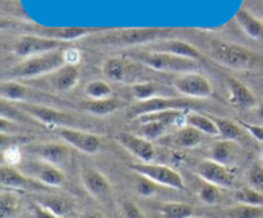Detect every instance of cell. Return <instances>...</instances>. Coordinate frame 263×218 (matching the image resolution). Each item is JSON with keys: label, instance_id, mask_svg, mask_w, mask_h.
Masks as SVG:
<instances>
[{"label": "cell", "instance_id": "cell-1", "mask_svg": "<svg viewBox=\"0 0 263 218\" xmlns=\"http://www.w3.org/2000/svg\"><path fill=\"white\" fill-rule=\"evenodd\" d=\"M64 64H67L66 51L59 49V50L26 58L25 61L8 71V77L10 80L35 78V77L53 73Z\"/></svg>", "mask_w": 263, "mask_h": 218}, {"label": "cell", "instance_id": "cell-2", "mask_svg": "<svg viewBox=\"0 0 263 218\" xmlns=\"http://www.w3.org/2000/svg\"><path fill=\"white\" fill-rule=\"evenodd\" d=\"M128 56L134 61L144 64L152 69L161 72H195L199 68L198 61L174 55L168 53H157V51L139 50L135 53H128Z\"/></svg>", "mask_w": 263, "mask_h": 218}, {"label": "cell", "instance_id": "cell-3", "mask_svg": "<svg viewBox=\"0 0 263 218\" xmlns=\"http://www.w3.org/2000/svg\"><path fill=\"white\" fill-rule=\"evenodd\" d=\"M128 168L136 174L152 180L159 186H166L175 190L185 189V182L181 174L168 166L157 164L153 162H141V163L130 164Z\"/></svg>", "mask_w": 263, "mask_h": 218}, {"label": "cell", "instance_id": "cell-4", "mask_svg": "<svg viewBox=\"0 0 263 218\" xmlns=\"http://www.w3.org/2000/svg\"><path fill=\"white\" fill-rule=\"evenodd\" d=\"M212 56L218 63L238 71L251 68L257 61V56L253 51L236 44L229 43L215 44L212 49Z\"/></svg>", "mask_w": 263, "mask_h": 218}, {"label": "cell", "instance_id": "cell-5", "mask_svg": "<svg viewBox=\"0 0 263 218\" xmlns=\"http://www.w3.org/2000/svg\"><path fill=\"white\" fill-rule=\"evenodd\" d=\"M192 100L186 97H162L154 96L144 102H136L127 109V117L130 120H139L144 115L153 113L166 112V110H187L192 108Z\"/></svg>", "mask_w": 263, "mask_h": 218}, {"label": "cell", "instance_id": "cell-6", "mask_svg": "<svg viewBox=\"0 0 263 218\" xmlns=\"http://www.w3.org/2000/svg\"><path fill=\"white\" fill-rule=\"evenodd\" d=\"M170 31H171L170 28H125V30L109 33L100 38L99 41L116 46L138 45V44L151 43L162 36H166Z\"/></svg>", "mask_w": 263, "mask_h": 218}, {"label": "cell", "instance_id": "cell-7", "mask_svg": "<svg viewBox=\"0 0 263 218\" xmlns=\"http://www.w3.org/2000/svg\"><path fill=\"white\" fill-rule=\"evenodd\" d=\"M15 105L25 114L30 115L31 118L40 122L41 125L48 126L51 130H55V128L59 127H71L72 123L74 122V118L71 114L55 109V108L26 102L17 103Z\"/></svg>", "mask_w": 263, "mask_h": 218}, {"label": "cell", "instance_id": "cell-8", "mask_svg": "<svg viewBox=\"0 0 263 218\" xmlns=\"http://www.w3.org/2000/svg\"><path fill=\"white\" fill-rule=\"evenodd\" d=\"M195 173L204 182H210L221 189H230L235 184L234 169L212 159H204L199 162L195 167Z\"/></svg>", "mask_w": 263, "mask_h": 218}, {"label": "cell", "instance_id": "cell-9", "mask_svg": "<svg viewBox=\"0 0 263 218\" xmlns=\"http://www.w3.org/2000/svg\"><path fill=\"white\" fill-rule=\"evenodd\" d=\"M54 132L63 140V143L68 144L71 148L76 149L81 153L94 155V154L99 153L102 149V140L95 133L77 130L73 127H59L55 128Z\"/></svg>", "mask_w": 263, "mask_h": 218}, {"label": "cell", "instance_id": "cell-10", "mask_svg": "<svg viewBox=\"0 0 263 218\" xmlns=\"http://www.w3.org/2000/svg\"><path fill=\"white\" fill-rule=\"evenodd\" d=\"M174 86L186 97L207 99L213 95V86L211 81L198 72L181 73L174 80Z\"/></svg>", "mask_w": 263, "mask_h": 218}, {"label": "cell", "instance_id": "cell-11", "mask_svg": "<svg viewBox=\"0 0 263 218\" xmlns=\"http://www.w3.org/2000/svg\"><path fill=\"white\" fill-rule=\"evenodd\" d=\"M0 184L4 189L12 191H46L49 187L44 186L32 177L27 176L22 171L15 168L14 166L3 164L0 167Z\"/></svg>", "mask_w": 263, "mask_h": 218}, {"label": "cell", "instance_id": "cell-12", "mask_svg": "<svg viewBox=\"0 0 263 218\" xmlns=\"http://www.w3.org/2000/svg\"><path fill=\"white\" fill-rule=\"evenodd\" d=\"M23 169L27 176L32 177L46 187H59L66 181V174L59 167L36 158L35 161L28 162L23 166Z\"/></svg>", "mask_w": 263, "mask_h": 218}, {"label": "cell", "instance_id": "cell-13", "mask_svg": "<svg viewBox=\"0 0 263 218\" xmlns=\"http://www.w3.org/2000/svg\"><path fill=\"white\" fill-rule=\"evenodd\" d=\"M66 45L68 44L64 41L44 37L40 35H26L22 36L15 44L14 54L22 56V58H30V56L39 55V54L59 50Z\"/></svg>", "mask_w": 263, "mask_h": 218}, {"label": "cell", "instance_id": "cell-14", "mask_svg": "<svg viewBox=\"0 0 263 218\" xmlns=\"http://www.w3.org/2000/svg\"><path fill=\"white\" fill-rule=\"evenodd\" d=\"M27 150L36 158L49 162L59 168L66 166L72 158V148L66 143H43L27 146Z\"/></svg>", "mask_w": 263, "mask_h": 218}, {"label": "cell", "instance_id": "cell-15", "mask_svg": "<svg viewBox=\"0 0 263 218\" xmlns=\"http://www.w3.org/2000/svg\"><path fill=\"white\" fill-rule=\"evenodd\" d=\"M81 182L90 196L99 202H107L112 194V186L104 173L97 168L85 167L81 171Z\"/></svg>", "mask_w": 263, "mask_h": 218}, {"label": "cell", "instance_id": "cell-16", "mask_svg": "<svg viewBox=\"0 0 263 218\" xmlns=\"http://www.w3.org/2000/svg\"><path fill=\"white\" fill-rule=\"evenodd\" d=\"M116 141L128 153L133 154L141 162H152L156 156V150L152 141L141 137L140 135H134L130 132H120L116 135Z\"/></svg>", "mask_w": 263, "mask_h": 218}, {"label": "cell", "instance_id": "cell-17", "mask_svg": "<svg viewBox=\"0 0 263 218\" xmlns=\"http://www.w3.org/2000/svg\"><path fill=\"white\" fill-rule=\"evenodd\" d=\"M143 50L168 53L174 54V55L184 56V58L194 59V61H199L202 58V54L197 48L181 40H163L159 41V43H153L151 45H146Z\"/></svg>", "mask_w": 263, "mask_h": 218}, {"label": "cell", "instance_id": "cell-18", "mask_svg": "<svg viewBox=\"0 0 263 218\" xmlns=\"http://www.w3.org/2000/svg\"><path fill=\"white\" fill-rule=\"evenodd\" d=\"M240 150L238 141L221 140L211 146L210 159L228 167H233V164L238 161V156L240 155Z\"/></svg>", "mask_w": 263, "mask_h": 218}, {"label": "cell", "instance_id": "cell-19", "mask_svg": "<svg viewBox=\"0 0 263 218\" xmlns=\"http://www.w3.org/2000/svg\"><path fill=\"white\" fill-rule=\"evenodd\" d=\"M228 89L229 103L230 104L239 108L257 107V99L254 96L253 91L239 80L230 77L228 80Z\"/></svg>", "mask_w": 263, "mask_h": 218}, {"label": "cell", "instance_id": "cell-20", "mask_svg": "<svg viewBox=\"0 0 263 218\" xmlns=\"http://www.w3.org/2000/svg\"><path fill=\"white\" fill-rule=\"evenodd\" d=\"M51 86L58 92H67L73 89L80 80V71L74 64H64L55 72L50 73Z\"/></svg>", "mask_w": 263, "mask_h": 218}, {"label": "cell", "instance_id": "cell-21", "mask_svg": "<svg viewBox=\"0 0 263 218\" xmlns=\"http://www.w3.org/2000/svg\"><path fill=\"white\" fill-rule=\"evenodd\" d=\"M94 31L95 28H86V27H54V28H41V30L37 32V35L67 43V41L84 37V36L89 35L90 32H94Z\"/></svg>", "mask_w": 263, "mask_h": 218}, {"label": "cell", "instance_id": "cell-22", "mask_svg": "<svg viewBox=\"0 0 263 218\" xmlns=\"http://www.w3.org/2000/svg\"><path fill=\"white\" fill-rule=\"evenodd\" d=\"M36 203L63 218L73 210V202L62 195H41L36 199Z\"/></svg>", "mask_w": 263, "mask_h": 218}, {"label": "cell", "instance_id": "cell-23", "mask_svg": "<svg viewBox=\"0 0 263 218\" xmlns=\"http://www.w3.org/2000/svg\"><path fill=\"white\" fill-rule=\"evenodd\" d=\"M203 133L192 126L185 125L172 136H170V141L176 146L182 149H193L202 143Z\"/></svg>", "mask_w": 263, "mask_h": 218}, {"label": "cell", "instance_id": "cell-24", "mask_svg": "<svg viewBox=\"0 0 263 218\" xmlns=\"http://www.w3.org/2000/svg\"><path fill=\"white\" fill-rule=\"evenodd\" d=\"M30 90L23 84L14 81V80H5L0 84V97L4 102L9 103H22L26 102Z\"/></svg>", "mask_w": 263, "mask_h": 218}, {"label": "cell", "instance_id": "cell-25", "mask_svg": "<svg viewBox=\"0 0 263 218\" xmlns=\"http://www.w3.org/2000/svg\"><path fill=\"white\" fill-rule=\"evenodd\" d=\"M121 105H122L121 100L116 99V97H108V99L84 102L81 104V108L92 115L105 117V115H109L112 113L117 112L121 108Z\"/></svg>", "mask_w": 263, "mask_h": 218}, {"label": "cell", "instance_id": "cell-26", "mask_svg": "<svg viewBox=\"0 0 263 218\" xmlns=\"http://www.w3.org/2000/svg\"><path fill=\"white\" fill-rule=\"evenodd\" d=\"M185 125L192 126V127L197 128L198 131L203 133V135L208 136H218V128L216 126V122L213 121L212 117L210 115L200 114L198 112H192L187 110L185 114Z\"/></svg>", "mask_w": 263, "mask_h": 218}, {"label": "cell", "instance_id": "cell-27", "mask_svg": "<svg viewBox=\"0 0 263 218\" xmlns=\"http://www.w3.org/2000/svg\"><path fill=\"white\" fill-rule=\"evenodd\" d=\"M213 121L216 122V126L218 128V133L222 137V140H230V141H240L243 138L244 130L239 122H235L233 120L223 117H212Z\"/></svg>", "mask_w": 263, "mask_h": 218}, {"label": "cell", "instance_id": "cell-28", "mask_svg": "<svg viewBox=\"0 0 263 218\" xmlns=\"http://www.w3.org/2000/svg\"><path fill=\"white\" fill-rule=\"evenodd\" d=\"M236 22L241 27V30L252 38H261L263 36V23L259 22L254 15L247 12L246 9H239L235 14Z\"/></svg>", "mask_w": 263, "mask_h": 218}, {"label": "cell", "instance_id": "cell-29", "mask_svg": "<svg viewBox=\"0 0 263 218\" xmlns=\"http://www.w3.org/2000/svg\"><path fill=\"white\" fill-rule=\"evenodd\" d=\"M162 218H192L194 214V208L187 203L168 202L162 203L158 207Z\"/></svg>", "mask_w": 263, "mask_h": 218}, {"label": "cell", "instance_id": "cell-30", "mask_svg": "<svg viewBox=\"0 0 263 218\" xmlns=\"http://www.w3.org/2000/svg\"><path fill=\"white\" fill-rule=\"evenodd\" d=\"M103 73L108 80L121 82L127 73V62L122 58H110L103 66Z\"/></svg>", "mask_w": 263, "mask_h": 218}, {"label": "cell", "instance_id": "cell-31", "mask_svg": "<svg viewBox=\"0 0 263 218\" xmlns=\"http://www.w3.org/2000/svg\"><path fill=\"white\" fill-rule=\"evenodd\" d=\"M226 218H263V207L236 203L225 209Z\"/></svg>", "mask_w": 263, "mask_h": 218}, {"label": "cell", "instance_id": "cell-32", "mask_svg": "<svg viewBox=\"0 0 263 218\" xmlns=\"http://www.w3.org/2000/svg\"><path fill=\"white\" fill-rule=\"evenodd\" d=\"M20 209V199L14 191L8 190L0 195V218H14Z\"/></svg>", "mask_w": 263, "mask_h": 218}, {"label": "cell", "instance_id": "cell-33", "mask_svg": "<svg viewBox=\"0 0 263 218\" xmlns=\"http://www.w3.org/2000/svg\"><path fill=\"white\" fill-rule=\"evenodd\" d=\"M170 126L164 125L162 122H143L141 123L140 128H139L138 135H140L141 137L146 138L149 141H156L161 140L164 135H166L167 130H168Z\"/></svg>", "mask_w": 263, "mask_h": 218}, {"label": "cell", "instance_id": "cell-34", "mask_svg": "<svg viewBox=\"0 0 263 218\" xmlns=\"http://www.w3.org/2000/svg\"><path fill=\"white\" fill-rule=\"evenodd\" d=\"M85 94L90 100L108 99L112 97V87L103 80H94L86 85Z\"/></svg>", "mask_w": 263, "mask_h": 218}, {"label": "cell", "instance_id": "cell-35", "mask_svg": "<svg viewBox=\"0 0 263 218\" xmlns=\"http://www.w3.org/2000/svg\"><path fill=\"white\" fill-rule=\"evenodd\" d=\"M198 197L205 205H217L222 202V191L221 187L204 182L198 190Z\"/></svg>", "mask_w": 263, "mask_h": 218}, {"label": "cell", "instance_id": "cell-36", "mask_svg": "<svg viewBox=\"0 0 263 218\" xmlns=\"http://www.w3.org/2000/svg\"><path fill=\"white\" fill-rule=\"evenodd\" d=\"M236 203L240 204H248V205H258L263 207V194L257 191V190L252 189V187H241L238 189L234 194Z\"/></svg>", "mask_w": 263, "mask_h": 218}, {"label": "cell", "instance_id": "cell-37", "mask_svg": "<svg viewBox=\"0 0 263 218\" xmlns=\"http://www.w3.org/2000/svg\"><path fill=\"white\" fill-rule=\"evenodd\" d=\"M247 182L248 186L263 194V162H253L247 171Z\"/></svg>", "mask_w": 263, "mask_h": 218}, {"label": "cell", "instance_id": "cell-38", "mask_svg": "<svg viewBox=\"0 0 263 218\" xmlns=\"http://www.w3.org/2000/svg\"><path fill=\"white\" fill-rule=\"evenodd\" d=\"M157 85L154 82H140L133 86V95L136 102H144L156 96Z\"/></svg>", "mask_w": 263, "mask_h": 218}, {"label": "cell", "instance_id": "cell-39", "mask_svg": "<svg viewBox=\"0 0 263 218\" xmlns=\"http://www.w3.org/2000/svg\"><path fill=\"white\" fill-rule=\"evenodd\" d=\"M157 186H158V185H157L156 182L152 181V180L138 174V179H136V182H135V190L140 196H144V197L153 196V195L157 192Z\"/></svg>", "mask_w": 263, "mask_h": 218}, {"label": "cell", "instance_id": "cell-40", "mask_svg": "<svg viewBox=\"0 0 263 218\" xmlns=\"http://www.w3.org/2000/svg\"><path fill=\"white\" fill-rule=\"evenodd\" d=\"M122 212L125 218H146L143 210L138 207L131 200H123L122 202Z\"/></svg>", "mask_w": 263, "mask_h": 218}, {"label": "cell", "instance_id": "cell-41", "mask_svg": "<svg viewBox=\"0 0 263 218\" xmlns=\"http://www.w3.org/2000/svg\"><path fill=\"white\" fill-rule=\"evenodd\" d=\"M239 123H240L241 127H243L252 137L256 138L257 141H259L263 145V126L253 125V123L244 122V121H239Z\"/></svg>", "mask_w": 263, "mask_h": 218}, {"label": "cell", "instance_id": "cell-42", "mask_svg": "<svg viewBox=\"0 0 263 218\" xmlns=\"http://www.w3.org/2000/svg\"><path fill=\"white\" fill-rule=\"evenodd\" d=\"M31 212H32V218H63L61 215L54 214L53 212L48 210L46 208H44L43 205H40L36 202H33L31 204Z\"/></svg>", "mask_w": 263, "mask_h": 218}, {"label": "cell", "instance_id": "cell-43", "mask_svg": "<svg viewBox=\"0 0 263 218\" xmlns=\"http://www.w3.org/2000/svg\"><path fill=\"white\" fill-rule=\"evenodd\" d=\"M4 158L7 161L5 164H9V166H15L21 162V155L20 150H18L17 146H10L7 150L4 151Z\"/></svg>", "mask_w": 263, "mask_h": 218}, {"label": "cell", "instance_id": "cell-44", "mask_svg": "<svg viewBox=\"0 0 263 218\" xmlns=\"http://www.w3.org/2000/svg\"><path fill=\"white\" fill-rule=\"evenodd\" d=\"M80 218H107V215H105L103 212H100V210L89 209V210H85Z\"/></svg>", "mask_w": 263, "mask_h": 218}, {"label": "cell", "instance_id": "cell-45", "mask_svg": "<svg viewBox=\"0 0 263 218\" xmlns=\"http://www.w3.org/2000/svg\"><path fill=\"white\" fill-rule=\"evenodd\" d=\"M257 113H258V117L263 120V102H261L257 105Z\"/></svg>", "mask_w": 263, "mask_h": 218}, {"label": "cell", "instance_id": "cell-46", "mask_svg": "<svg viewBox=\"0 0 263 218\" xmlns=\"http://www.w3.org/2000/svg\"><path fill=\"white\" fill-rule=\"evenodd\" d=\"M261 161L263 162V145L261 146Z\"/></svg>", "mask_w": 263, "mask_h": 218}, {"label": "cell", "instance_id": "cell-47", "mask_svg": "<svg viewBox=\"0 0 263 218\" xmlns=\"http://www.w3.org/2000/svg\"><path fill=\"white\" fill-rule=\"evenodd\" d=\"M262 14H263V12H262Z\"/></svg>", "mask_w": 263, "mask_h": 218}]
</instances>
